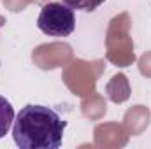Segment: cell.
<instances>
[{
    "mask_svg": "<svg viewBox=\"0 0 151 149\" xmlns=\"http://www.w3.org/2000/svg\"><path fill=\"white\" fill-rule=\"evenodd\" d=\"M67 121L47 105L28 104L12 123L14 144L21 149H58L63 142Z\"/></svg>",
    "mask_w": 151,
    "mask_h": 149,
    "instance_id": "obj_1",
    "label": "cell"
},
{
    "mask_svg": "<svg viewBox=\"0 0 151 149\" xmlns=\"http://www.w3.org/2000/svg\"><path fill=\"white\" fill-rule=\"evenodd\" d=\"M37 28L49 37H69L76 28L74 11L62 2H49L39 12Z\"/></svg>",
    "mask_w": 151,
    "mask_h": 149,
    "instance_id": "obj_2",
    "label": "cell"
},
{
    "mask_svg": "<svg viewBox=\"0 0 151 149\" xmlns=\"http://www.w3.org/2000/svg\"><path fill=\"white\" fill-rule=\"evenodd\" d=\"M14 107L12 104L5 98V97H0V139H4L9 130L12 128V123H14Z\"/></svg>",
    "mask_w": 151,
    "mask_h": 149,
    "instance_id": "obj_3",
    "label": "cell"
},
{
    "mask_svg": "<svg viewBox=\"0 0 151 149\" xmlns=\"http://www.w3.org/2000/svg\"><path fill=\"white\" fill-rule=\"evenodd\" d=\"M65 5H69L72 11H83V12H93L97 11L106 0H62Z\"/></svg>",
    "mask_w": 151,
    "mask_h": 149,
    "instance_id": "obj_4",
    "label": "cell"
}]
</instances>
